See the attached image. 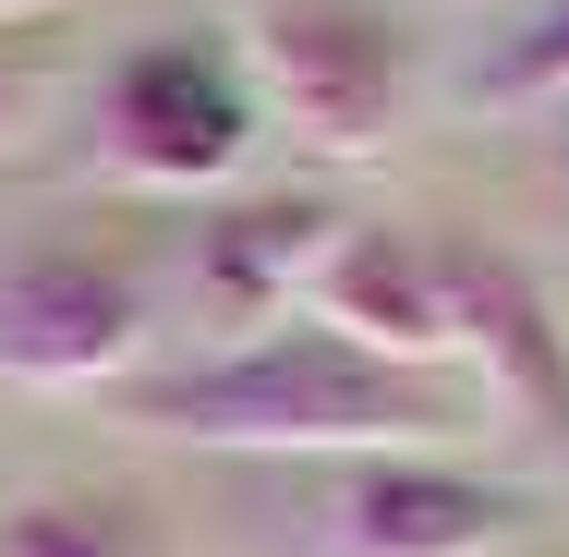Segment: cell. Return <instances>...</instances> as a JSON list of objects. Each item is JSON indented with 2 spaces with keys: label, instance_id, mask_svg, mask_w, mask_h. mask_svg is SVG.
<instances>
[{
  "label": "cell",
  "instance_id": "11",
  "mask_svg": "<svg viewBox=\"0 0 569 557\" xmlns=\"http://www.w3.org/2000/svg\"><path fill=\"white\" fill-rule=\"evenodd\" d=\"M12 110H24V49H12V24H0V146H12Z\"/></svg>",
  "mask_w": 569,
  "mask_h": 557
},
{
  "label": "cell",
  "instance_id": "5",
  "mask_svg": "<svg viewBox=\"0 0 569 557\" xmlns=\"http://www.w3.org/2000/svg\"><path fill=\"white\" fill-rule=\"evenodd\" d=\"M437 304H449V364L485 388V412L569 448V339L546 316V291L485 230H449L437 242Z\"/></svg>",
  "mask_w": 569,
  "mask_h": 557
},
{
  "label": "cell",
  "instance_id": "3",
  "mask_svg": "<svg viewBox=\"0 0 569 557\" xmlns=\"http://www.w3.org/2000/svg\"><path fill=\"white\" fill-rule=\"evenodd\" d=\"M242 86L316 158H376L400 133V37L351 0H254L242 24Z\"/></svg>",
  "mask_w": 569,
  "mask_h": 557
},
{
  "label": "cell",
  "instance_id": "9",
  "mask_svg": "<svg viewBox=\"0 0 569 557\" xmlns=\"http://www.w3.org/2000/svg\"><path fill=\"white\" fill-rule=\"evenodd\" d=\"M0 557H146V534L86 497H24V509H0Z\"/></svg>",
  "mask_w": 569,
  "mask_h": 557
},
{
  "label": "cell",
  "instance_id": "2",
  "mask_svg": "<svg viewBox=\"0 0 569 557\" xmlns=\"http://www.w3.org/2000/svg\"><path fill=\"white\" fill-rule=\"evenodd\" d=\"M254 121L267 110H254V86H242V61L219 37H146V49L110 61V86L86 110V146L133 195H219L254 158Z\"/></svg>",
  "mask_w": 569,
  "mask_h": 557
},
{
  "label": "cell",
  "instance_id": "10",
  "mask_svg": "<svg viewBox=\"0 0 569 557\" xmlns=\"http://www.w3.org/2000/svg\"><path fill=\"white\" fill-rule=\"evenodd\" d=\"M533 98H569V0L485 61V110H533Z\"/></svg>",
  "mask_w": 569,
  "mask_h": 557
},
{
  "label": "cell",
  "instance_id": "4",
  "mask_svg": "<svg viewBox=\"0 0 569 557\" xmlns=\"http://www.w3.org/2000/svg\"><path fill=\"white\" fill-rule=\"evenodd\" d=\"M146 351V267H121L98 242H37L0 255V376L37 400H86L133 376Z\"/></svg>",
  "mask_w": 569,
  "mask_h": 557
},
{
  "label": "cell",
  "instance_id": "6",
  "mask_svg": "<svg viewBox=\"0 0 569 557\" xmlns=\"http://www.w3.org/2000/svg\"><path fill=\"white\" fill-rule=\"evenodd\" d=\"M303 328L351 339L376 364H425V376H460L449 364V304H437V230L400 219H328L316 267H303Z\"/></svg>",
  "mask_w": 569,
  "mask_h": 557
},
{
  "label": "cell",
  "instance_id": "7",
  "mask_svg": "<svg viewBox=\"0 0 569 557\" xmlns=\"http://www.w3.org/2000/svg\"><path fill=\"white\" fill-rule=\"evenodd\" d=\"M521 534V497L449 473L437 448H400V460H340V497H328V546L340 557H497Z\"/></svg>",
  "mask_w": 569,
  "mask_h": 557
},
{
  "label": "cell",
  "instance_id": "12",
  "mask_svg": "<svg viewBox=\"0 0 569 557\" xmlns=\"http://www.w3.org/2000/svg\"><path fill=\"white\" fill-rule=\"evenodd\" d=\"M24 12H61V0H0V24H24Z\"/></svg>",
  "mask_w": 569,
  "mask_h": 557
},
{
  "label": "cell",
  "instance_id": "8",
  "mask_svg": "<svg viewBox=\"0 0 569 557\" xmlns=\"http://www.w3.org/2000/svg\"><path fill=\"white\" fill-rule=\"evenodd\" d=\"M316 242H328L316 207H254V219H219L207 242H194V304H207V328H254V339L291 328Z\"/></svg>",
  "mask_w": 569,
  "mask_h": 557
},
{
  "label": "cell",
  "instance_id": "1",
  "mask_svg": "<svg viewBox=\"0 0 569 557\" xmlns=\"http://www.w3.org/2000/svg\"><path fill=\"white\" fill-rule=\"evenodd\" d=\"M133 425L170 448H254V460H400V448H449L485 425L472 376L425 364H376L328 328H267L230 339L207 364H170L133 388Z\"/></svg>",
  "mask_w": 569,
  "mask_h": 557
}]
</instances>
